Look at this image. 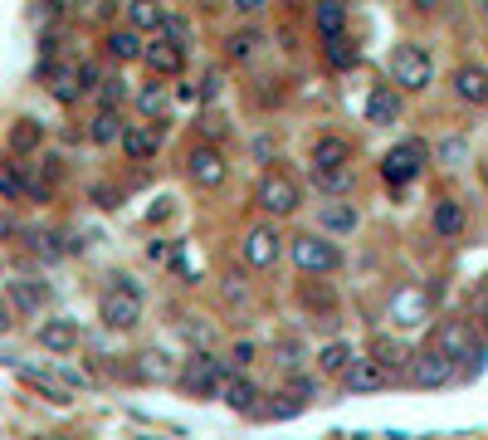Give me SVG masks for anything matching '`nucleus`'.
Masks as SVG:
<instances>
[{"instance_id":"nucleus-11","label":"nucleus","mask_w":488,"mask_h":440,"mask_svg":"<svg viewBox=\"0 0 488 440\" xmlns=\"http://www.w3.org/2000/svg\"><path fill=\"white\" fill-rule=\"evenodd\" d=\"M366 358H372L381 372L391 377V382H406L415 352L406 348V338H401V332H372V342H366Z\"/></svg>"},{"instance_id":"nucleus-37","label":"nucleus","mask_w":488,"mask_h":440,"mask_svg":"<svg viewBox=\"0 0 488 440\" xmlns=\"http://www.w3.org/2000/svg\"><path fill=\"white\" fill-rule=\"evenodd\" d=\"M103 79H108V69H103V59H78V89H83V98H98V89H103Z\"/></svg>"},{"instance_id":"nucleus-8","label":"nucleus","mask_w":488,"mask_h":440,"mask_svg":"<svg viewBox=\"0 0 488 440\" xmlns=\"http://www.w3.org/2000/svg\"><path fill=\"white\" fill-rule=\"evenodd\" d=\"M230 362L216 358V352H196V358H186V367L176 372V382H181V391H190V397H225V382H230Z\"/></svg>"},{"instance_id":"nucleus-5","label":"nucleus","mask_w":488,"mask_h":440,"mask_svg":"<svg viewBox=\"0 0 488 440\" xmlns=\"http://www.w3.org/2000/svg\"><path fill=\"white\" fill-rule=\"evenodd\" d=\"M386 79L396 83L401 93H425L435 83V54L415 40H401L386 59Z\"/></svg>"},{"instance_id":"nucleus-41","label":"nucleus","mask_w":488,"mask_h":440,"mask_svg":"<svg viewBox=\"0 0 488 440\" xmlns=\"http://www.w3.org/2000/svg\"><path fill=\"white\" fill-rule=\"evenodd\" d=\"M469 318H474V323H479V332L488 338V284H483L479 294H474V308H469Z\"/></svg>"},{"instance_id":"nucleus-29","label":"nucleus","mask_w":488,"mask_h":440,"mask_svg":"<svg viewBox=\"0 0 488 440\" xmlns=\"http://www.w3.org/2000/svg\"><path fill=\"white\" fill-rule=\"evenodd\" d=\"M342 387H347L352 397H372V391H386V387H391V377L362 352V362H356L352 372H347V382H342Z\"/></svg>"},{"instance_id":"nucleus-18","label":"nucleus","mask_w":488,"mask_h":440,"mask_svg":"<svg viewBox=\"0 0 488 440\" xmlns=\"http://www.w3.org/2000/svg\"><path fill=\"white\" fill-rule=\"evenodd\" d=\"M142 64L152 69V79H176L186 69V44L166 40V34H152L147 40V59Z\"/></svg>"},{"instance_id":"nucleus-19","label":"nucleus","mask_w":488,"mask_h":440,"mask_svg":"<svg viewBox=\"0 0 488 440\" xmlns=\"http://www.w3.org/2000/svg\"><path fill=\"white\" fill-rule=\"evenodd\" d=\"M449 89H455V98L469 103V108H488V69L483 64H455Z\"/></svg>"},{"instance_id":"nucleus-14","label":"nucleus","mask_w":488,"mask_h":440,"mask_svg":"<svg viewBox=\"0 0 488 440\" xmlns=\"http://www.w3.org/2000/svg\"><path fill=\"white\" fill-rule=\"evenodd\" d=\"M299 304H303V314L313 318V323H323V328H337V318H342V304H337V294L327 289V279H303V284H299Z\"/></svg>"},{"instance_id":"nucleus-23","label":"nucleus","mask_w":488,"mask_h":440,"mask_svg":"<svg viewBox=\"0 0 488 440\" xmlns=\"http://www.w3.org/2000/svg\"><path fill=\"white\" fill-rule=\"evenodd\" d=\"M356 362H362V352H356L347 338H332V342H323V348H318V372H323V377H337V382H347V372H352Z\"/></svg>"},{"instance_id":"nucleus-7","label":"nucleus","mask_w":488,"mask_h":440,"mask_svg":"<svg viewBox=\"0 0 488 440\" xmlns=\"http://www.w3.org/2000/svg\"><path fill=\"white\" fill-rule=\"evenodd\" d=\"M254 206L264 211V220H289V216H299L303 192L289 172H264L254 182Z\"/></svg>"},{"instance_id":"nucleus-34","label":"nucleus","mask_w":488,"mask_h":440,"mask_svg":"<svg viewBox=\"0 0 488 440\" xmlns=\"http://www.w3.org/2000/svg\"><path fill=\"white\" fill-rule=\"evenodd\" d=\"M391 318H396V323H425V318H430V299H425L420 289L396 294V299H391Z\"/></svg>"},{"instance_id":"nucleus-4","label":"nucleus","mask_w":488,"mask_h":440,"mask_svg":"<svg viewBox=\"0 0 488 440\" xmlns=\"http://www.w3.org/2000/svg\"><path fill=\"white\" fill-rule=\"evenodd\" d=\"M98 323L113 332H133L142 323V289L133 275H108L98 294Z\"/></svg>"},{"instance_id":"nucleus-39","label":"nucleus","mask_w":488,"mask_h":440,"mask_svg":"<svg viewBox=\"0 0 488 440\" xmlns=\"http://www.w3.org/2000/svg\"><path fill=\"white\" fill-rule=\"evenodd\" d=\"M254 342H235L230 352H225V362H230V372H249V362H254Z\"/></svg>"},{"instance_id":"nucleus-15","label":"nucleus","mask_w":488,"mask_h":440,"mask_svg":"<svg viewBox=\"0 0 488 440\" xmlns=\"http://www.w3.org/2000/svg\"><path fill=\"white\" fill-rule=\"evenodd\" d=\"M34 338H40L44 352H54V358H69V352L83 348V328L78 318H44L40 328H34Z\"/></svg>"},{"instance_id":"nucleus-33","label":"nucleus","mask_w":488,"mask_h":440,"mask_svg":"<svg viewBox=\"0 0 488 440\" xmlns=\"http://www.w3.org/2000/svg\"><path fill=\"white\" fill-rule=\"evenodd\" d=\"M323 59L337 69V74H352V69L362 64V50H356L352 34H337V40H323Z\"/></svg>"},{"instance_id":"nucleus-12","label":"nucleus","mask_w":488,"mask_h":440,"mask_svg":"<svg viewBox=\"0 0 488 440\" xmlns=\"http://www.w3.org/2000/svg\"><path fill=\"white\" fill-rule=\"evenodd\" d=\"M410 387H420V391H435V387H449V382H459V367L449 362V352L445 348H420L415 352V362H410V377H406Z\"/></svg>"},{"instance_id":"nucleus-40","label":"nucleus","mask_w":488,"mask_h":440,"mask_svg":"<svg viewBox=\"0 0 488 440\" xmlns=\"http://www.w3.org/2000/svg\"><path fill=\"white\" fill-rule=\"evenodd\" d=\"M161 34H166V40H176V44H186L190 40V20L181 15V10H171V15H166V25H161Z\"/></svg>"},{"instance_id":"nucleus-13","label":"nucleus","mask_w":488,"mask_h":440,"mask_svg":"<svg viewBox=\"0 0 488 440\" xmlns=\"http://www.w3.org/2000/svg\"><path fill=\"white\" fill-rule=\"evenodd\" d=\"M5 299L15 314H25V318H40L44 308L54 304V289L44 279H34V275H10L5 279Z\"/></svg>"},{"instance_id":"nucleus-42","label":"nucleus","mask_w":488,"mask_h":440,"mask_svg":"<svg viewBox=\"0 0 488 440\" xmlns=\"http://www.w3.org/2000/svg\"><path fill=\"white\" fill-rule=\"evenodd\" d=\"M483 20H488V5H483Z\"/></svg>"},{"instance_id":"nucleus-24","label":"nucleus","mask_w":488,"mask_h":440,"mask_svg":"<svg viewBox=\"0 0 488 440\" xmlns=\"http://www.w3.org/2000/svg\"><path fill=\"white\" fill-rule=\"evenodd\" d=\"M356 225H362V211H356L352 201H323V206H318V230L332 235V240H337V235H352Z\"/></svg>"},{"instance_id":"nucleus-17","label":"nucleus","mask_w":488,"mask_h":440,"mask_svg":"<svg viewBox=\"0 0 488 440\" xmlns=\"http://www.w3.org/2000/svg\"><path fill=\"white\" fill-rule=\"evenodd\" d=\"M401 113H406V93L396 89V83H372V93H366V123L372 127H391L401 123Z\"/></svg>"},{"instance_id":"nucleus-21","label":"nucleus","mask_w":488,"mask_h":440,"mask_svg":"<svg viewBox=\"0 0 488 440\" xmlns=\"http://www.w3.org/2000/svg\"><path fill=\"white\" fill-rule=\"evenodd\" d=\"M430 230H435V240H459V235L469 230V211H464V201L439 196L430 206Z\"/></svg>"},{"instance_id":"nucleus-26","label":"nucleus","mask_w":488,"mask_h":440,"mask_svg":"<svg viewBox=\"0 0 488 440\" xmlns=\"http://www.w3.org/2000/svg\"><path fill=\"white\" fill-rule=\"evenodd\" d=\"M5 147H10V157H40V147H44V123H34V117H15L10 123V133H5Z\"/></svg>"},{"instance_id":"nucleus-10","label":"nucleus","mask_w":488,"mask_h":440,"mask_svg":"<svg viewBox=\"0 0 488 440\" xmlns=\"http://www.w3.org/2000/svg\"><path fill=\"white\" fill-rule=\"evenodd\" d=\"M186 176H190V186H200V192H216V186H225V176H230V162H225V152L216 142H190L186 147Z\"/></svg>"},{"instance_id":"nucleus-28","label":"nucleus","mask_w":488,"mask_h":440,"mask_svg":"<svg viewBox=\"0 0 488 440\" xmlns=\"http://www.w3.org/2000/svg\"><path fill=\"white\" fill-rule=\"evenodd\" d=\"M123 133H127V123H123V113H113V108H98L88 117V142L93 147H123Z\"/></svg>"},{"instance_id":"nucleus-30","label":"nucleus","mask_w":488,"mask_h":440,"mask_svg":"<svg viewBox=\"0 0 488 440\" xmlns=\"http://www.w3.org/2000/svg\"><path fill=\"white\" fill-rule=\"evenodd\" d=\"M166 15H171V10L166 5H152V0H133V5H127V15H123V25H133L137 34H161V25H166Z\"/></svg>"},{"instance_id":"nucleus-35","label":"nucleus","mask_w":488,"mask_h":440,"mask_svg":"<svg viewBox=\"0 0 488 440\" xmlns=\"http://www.w3.org/2000/svg\"><path fill=\"white\" fill-rule=\"evenodd\" d=\"M347 25H352V10L347 5H313V30L323 34V40L347 34Z\"/></svg>"},{"instance_id":"nucleus-2","label":"nucleus","mask_w":488,"mask_h":440,"mask_svg":"<svg viewBox=\"0 0 488 440\" xmlns=\"http://www.w3.org/2000/svg\"><path fill=\"white\" fill-rule=\"evenodd\" d=\"M435 348L449 352V362L459 367V377H474L488 358V338L479 332V323L474 318H445L435 332Z\"/></svg>"},{"instance_id":"nucleus-22","label":"nucleus","mask_w":488,"mask_h":440,"mask_svg":"<svg viewBox=\"0 0 488 440\" xmlns=\"http://www.w3.org/2000/svg\"><path fill=\"white\" fill-rule=\"evenodd\" d=\"M161 142L166 133L157 123H127V133H123V157L127 162H152L161 152Z\"/></svg>"},{"instance_id":"nucleus-3","label":"nucleus","mask_w":488,"mask_h":440,"mask_svg":"<svg viewBox=\"0 0 488 440\" xmlns=\"http://www.w3.org/2000/svg\"><path fill=\"white\" fill-rule=\"evenodd\" d=\"M289 265L303 279H327L342 269V249L323 230H299V235H289Z\"/></svg>"},{"instance_id":"nucleus-20","label":"nucleus","mask_w":488,"mask_h":440,"mask_svg":"<svg viewBox=\"0 0 488 440\" xmlns=\"http://www.w3.org/2000/svg\"><path fill=\"white\" fill-rule=\"evenodd\" d=\"M133 108L142 123H166V113H171V83L166 79H152V83H137V98H133Z\"/></svg>"},{"instance_id":"nucleus-9","label":"nucleus","mask_w":488,"mask_h":440,"mask_svg":"<svg viewBox=\"0 0 488 440\" xmlns=\"http://www.w3.org/2000/svg\"><path fill=\"white\" fill-rule=\"evenodd\" d=\"M425 162H430V147H425V142H396V147L381 157V182H386L391 192H406V186L420 182Z\"/></svg>"},{"instance_id":"nucleus-16","label":"nucleus","mask_w":488,"mask_h":440,"mask_svg":"<svg viewBox=\"0 0 488 440\" xmlns=\"http://www.w3.org/2000/svg\"><path fill=\"white\" fill-rule=\"evenodd\" d=\"M103 59L108 64H142L147 59V34H137L133 25H113L108 34H103Z\"/></svg>"},{"instance_id":"nucleus-32","label":"nucleus","mask_w":488,"mask_h":440,"mask_svg":"<svg viewBox=\"0 0 488 440\" xmlns=\"http://www.w3.org/2000/svg\"><path fill=\"white\" fill-rule=\"evenodd\" d=\"M259 44H264V30L259 25H240V30L225 34V54H230L235 64H249V59L259 54Z\"/></svg>"},{"instance_id":"nucleus-25","label":"nucleus","mask_w":488,"mask_h":440,"mask_svg":"<svg viewBox=\"0 0 488 440\" xmlns=\"http://www.w3.org/2000/svg\"><path fill=\"white\" fill-rule=\"evenodd\" d=\"M259 397H264V391H259L254 387V377H249V372H235L230 377V382H225V407H230V411H240V416H259V411H264V401H259Z\"/></svg>"},{"instance_id":"nucleus-1","label":"nucleus","mask_w":488,"mask_h":440,"mask_svg":"<svg viewBox=\"0 0 488 440\" xmlns=\"http://www.w3.org/2000/svg\"><path fill=\"white\" fill-rule=\"evenodd\" d=\"M352 166H356V152H352L347 137H337V133L313 137V147H308V172H313V186L327 201H347Z\"/></svg>"},{"instance_id":"nucleus-38","label":"nucleus","mask_w":488,"mask_h":440,"mask_svg":"<svg viewBox=\"0 0 488 440\" xmlns=\"http://www.w3.org/2000/svg\"><path fill=\"white\" fill-rule=\"evenodd\" d=\"M30 249H34L40 259H64V255H69V245H59L54 230H34V235H30Z\"/></svg>"},{"instance_id":"nucleus-31","label":"nucleus","mask_w":488,"mask_h":440,"mask_svg":"<svg viewBox=\"0 0 488 440\" xmlns=\"http://www.w3.org/2000/svg\"><path fill=\"white\" fill-rule=\"evenodd\" d=\"M30 192H34V182L25 176V162H20V157L0 162V196H5L10 206H15V201H25Z\"/></svg>"},{"instance_id":"nucleus-27","label":"nucleus","mask_w":488,"mask_h":440,"mask_svg":"<svg viewBox=\"0 0 488 440\" xmlns=\"http://www.w3.org/2000/svg\"><path fill=\"white\" fill-rule=\"evenodd\" d=\"M40 79L50 83V93L59 103H78L83 98V89H78V59L74 64H50V69H40Z\"/></svg>"},{"instance_id":"nucleus-36","label":"nucleus","mask_w":488,"mask_h":440,"mask_svg":"<svg viewBox=\"0 0 488 440\" xmlns=\"http://www.w3.org/2000/svg\"><path fill=\"white\" fill-rule=\"evenodd\" d=\"M133 98H137V89H133V83H127L123 74H108V79H103V89H98V108H113V113H123Z\"/></svg>"},{"instance_id":"nucleus-6","label":"nucleus","mask_w":488,"mask_h":440,"mask_svg":"<svg viewBox=\"0 0 488 440\" xmlns=\"http://www.w3.org/2000/svg\"><path fill=\"white\" fill-rule=\"evenodd\" d=\"M283 255H289V235L279 230V220H259V225H249L244 230V240H240V259L249 269H279L283 265Z\"/></svg>"}]
</instances>
